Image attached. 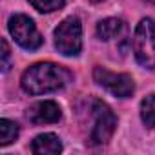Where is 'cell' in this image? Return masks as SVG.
Returning a JSON list of instances; mask_svg holds the SVG:
<instances>
[{
	"label": "cell",
	"instance_id": "6da1fadb",
	"mask_svg": "<svg viewBox=\"0 0 155 155\" xmlns=\"http://www.w3.org/2000/svg\"><path fill=\"white\" fill-rule=\"evenodd\" d=\"M69 81L71 73L64 66L53 62H38L22 73L20 86L29 95H46L62 90Z\"/></svg>",
	"mask_w": 155,
	"mask_h": 155
},
{
	"label": "cell",
	"instance_id": "7a4b0ae2",
	"mask_svg": "<svg viewBox=\"0 0 155 155\" xmlns=\"http://www.w3.org/2000/svg\"><path fill=\"white\" fill-rule=\"evenodd\" d=\"M133 55L135 60L146 68L155 69V20L142 18L133 35Z\"/></svg>",
	"mask_w": 155,
	"mask_h": 155
},
{
	"label": "cell",
	"instance_id": "3957f363",
	"mask_svg": "<svg viewBox=\"0 0 155 155\" xmlns=\"http://www.w3.org/2000/svg\"><path fill=\"white\" fill-rule=\"evenodd\" d=\"M55 48L64 57H77L82 49V24L79 17H68L64 18L55 33Z\"/></svg>",
	"mask_w": 155,
	"mask_h": 155
},
{
	"label": "cell",
	"instance_id": "277c9868",
	"mask_svg": "<svg viewBox=\"0 0 155 155\" xmlns=\"http://www.w3.org/2000/svg\"><path fill=\"white\" fill-rule=\"evenodd\" d=\"M91 117H93V126L90 131V144L93 146L106 144L117 130L115 113L111 111V108L106 102L95 99L91 104Z\"/></svg>",
	"mask_w": 155,
	"mask_h": 155
},
{
	"label": "cell",
	"instance_id": "5b68a950",
	"mask_svg": "<svg viewBox=\"0 0 155 155\" xmlns=\"http://www.w3.org/2000/svg\"><path fill=\"white\" fill-rule=\"evenodd\" d=\"M8 29H9L11 37L15 38V42L28 51L38 49L44 42L42 35L38 33V29L33 22V18H29L28 15H20V13L13 15L8 22Z\"/></svg>",
	"mask_w": 155,
	"mask_h": 155
},
{
	"label": "cell",
	"instance_id": "8992f818",
	"mask_svg": "<svg viewBox=\"0 0 155 155\" xmlns=\"http://www.w3.org/2000/svg\"><path fill=\"white\" fill-rule=\"evenodd\" d=\"M93 79L99 86L119 99H128L135 91V82L128 73H113L102 66H97L93 69Z\"/></svg>",
	"mask_w": 155,
	"mask_h": 155
},
{
	"label": "cell",
	"instance_id": "52a82bcc",
	"mask_svg": "<svg viewBox=\"0 0 155 155\" xmlns=\"http://www.w3.org/2000/svg\"><path fill=\"white\" fill-rule=\"evenodd\" d=\"M26 115H28V120L31 124L40 126V124L58 122L60 117H62V111H60V106L55 101H40V102H35L33 106H29Z\"/></svg>",
	"mask_w": 155,
	"mask_h": 155
},
{
	"label": "cell",
	"instance_id": "ba28073f",
	"mask_svg": "<svg viewBox=\"0 0 155 155\" xmlns=\"http://www.w3.org/2000/svg\"><path fill=\"white\" fill-rule=\"evenodd\" d=\"M31 151L35 155H57L62 151V142L55 133H42L31 142Z\"/></svg>",
	"mask_w": 155,
	"mask_h": 155
},
{
	"label": "cell",
	"instance_id": "9c48e42d",
	"mask_svg": "<svg viewBox=\"0 0 155 155\" xmlns=\"http://www.w3.org/2000/svg\"><path fill=\"white\" fill-rule=\"evenodd\" d=\"M124 28V22L120 18H104L97 24V37L101 40H111L115 38Z\"/></svg>",
	"mask_w": 155,
	"mask_h": 155
},
{
	"label": "cell",
	"instance_id": "30bf717a",
	"mask_svg": "<svg viewBox=\"0 0 155 155\" xmlns=\"http://www.w3.org/2000/svg\"><path fill=\"white\" fill-rule=\"evenodd\" d=\"M18 137V124L9 120V119H2L0 120V146H8L13 140H17Z\"/></svg>",
	"mask_w": 155,
	"mask_h": 155
},
{
	"label": "cell",
	"instance_id": "8fae6325",
	"mask_svg": "<svg viewBox=\"0 0 155 155\" xmlns=\"http://www.w3.org/2000/svg\"><path fill=\"white\" fill-rule=\"evenodd\" d=\"M140 119L146 128H155V95H148L140 102Z\"/></svg>",
	"mask_w": 155,
	"mask_h": 155
},
{
	"label": "cell",
	"instance_id": "7c38bea8",
	"mask_svg": "<svg viewBox=\"0 0 155 155\" xmlns=\"http://www.w3.org/2000/svg\"><path fill=\"white\" fill-rule=\"evenodd\" d=\"M28 2L40 13H51V11L62 9L66 0H28Z\"/></svg>",
	"mask_w": 155,
	"mask_h": 155
},
{
	"label": "cell",
	"instance_id": "4fadbf2b",
	"mask_svg": "<svg viewBox=\"0 0 155 155\" xmlns=\"http://www.w3.org/2000/svg\"><path fill=\"white\" fill-rule=\"evenodd\" d=\"M9 58H11V49L6 38H2V71L6 73L9 69Z\"/></svg>",
	"mask_w": 155,
	"mask_h": 155
},
{
	"label": "cell",
	"instance_id": "5bb4252c",
	"mask_svg": "<svg viewBox=\"0 0 155 155\" xmlns=\"http://www.w3.org/2000/svg\"><path fill=\"white\" fill-rule=\"evenodd\" d=\"M144 2H148V4H155V0H144Z\"/></svg>",
	"mask_w": 155,
	"mask_h": 155
}]
</instances>
